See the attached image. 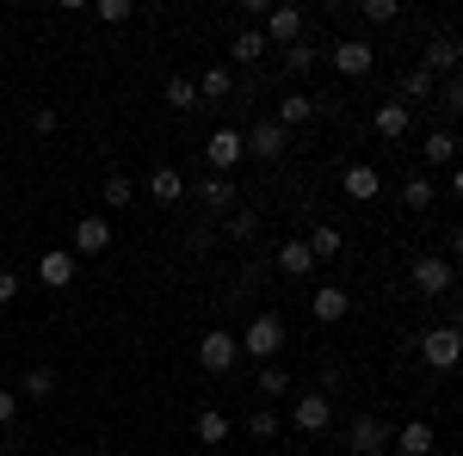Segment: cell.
Masks as SVG:
<instances>
[{"mask_svg":"<svg viewBox=\"0 0 463 456\" xmlns=\"http://www.w3.org/2000/svg\"><path fill=\"white\" fill-rule=\"evenodd\" d=\"M229 235H235V241H260V210H229Z\"/></svg>","mask_w":463,"mask_h":456,"instance_id":"1f68e13d","label":"cell"},{"mask_svg":"<svg viewBox=\"0 0 463 456\" xmlns=\"http://www.w3.org/2000/svg\"><path fill=\"white\" fill-rule=\"evenodd\" d=\"M290 425H297V432H309V438H316V432H327V425H334V401H327V395H297V407H290Z\"/></svg>","mask_w":463,"mask_h":456,"instance_id":"30bf717a","label":"cell"},{"mask_svg":"<svg viewBox=\"0 0 463 456\" xmlns=\"http://www.w3.org/2000/svg\"><path fill=\"white\" fill-rule=\"evenodd\" d=\"M390 438H395V432L377 420V414H353V420H346V451H353V456H377Z\"/></svg>","mask_w":463,"mask_h":456,"instance_id":"8992f818","label":"cell"},{"mask_svg":"<svg viewBox=\"0 0 463 456\" xmlns=\"http://www.w3.org/2000/svg\"><path fill=\"white\" fill-rule=\"evenodd\" d=\"M248 432H253V438H272V432H279V414H272V407H253V414H248Z\"/></svg>","mask_w":463,"mask_h":456,"instance_id":"8d00e7d4","label":"cell"},{"mask_svg":"<svg viewBox=\"0 0 463 456\" xmlns=\"http://www.w3.org/2000/svg\"><path fill=\"white\" fill-rule=\"evenodd\" d=\"M19 395H32V401H50V395H56V370H50V364H32Z\"/></svg>","mask_w":463,"mask_h":456,"instance_id":"f1b7e54d","label":"cell"},{"mask_svg":"<svg viewBox=\"0 0 463 456\" xmlns=\"http://www.w3.org/2000/svg\"><path fill=\"white\" fill-rule=\"evenodd\" d=\"M198 93H204V99H229V93H235V74L229 69H204L198 74Z\"/></svg>","mask_w":463,"mask_h":456,"instance_id":"4dcf8cb0","label":"cell"},{"mask_svg":"<svg viewBox=\"0 0 463 456\" xmlns=\"http://www.w3.org/2000/svg\"><path fill=\"white\" fill-rule=\"evenodd\" d=\"M340 191H346L353 204H371V198L383 191V173H377V167H364V161H353V167L340 173Z\"/></svg>","mask_w":463,"mask_h":456,"instance_id":"4fadbf2b","label":"cell"},{"mask_svg":"<svg viewBox=\"0 0 463 456\" xmlns=\"http://www.w3.org/2000/svg\"><path fill=\"white\" fill-rule=\"evenodd\" d=\"M390 444H395L402 456H432V425H427V420H408V425L390 438Z\"/></svg>","mask_w":463,"mask_h":456,"instance_id":"ffe728a7","label":"cell"},{"mask_svg":"<svg viewBox=\"0 0 463 456\" xmlns=\"http://www.w3.org/2000/svg\"><path fill=\"white\" fill-rule=\"evenodd\" d=\"M235 358H241V340H235V333H222V327H211V333L198 340V370H211V377L235 370Z\"/></svg>","mask_w":463,"mask_h":456,"instance_id":"5b68a950","label":"cell"},{"mask_svg":"<svg viewBox=\"0 0 463 456\" xmlns=\"http://www.w3.org/2000/svg\"><path fill=\"white\" fill-rule=\"evenodd\" d=\"M260 32H266V43H272V50H290V43H303V6H272Z\"/></svg>","mask_w":463,"mask_h":456,"instance_id":"9c48e42d","label":"cell"},{"mask_svg":"<svg viewBox=\"0 0 463 456\" xmlns=\"http://www.w3.org/2000/svg\"><path fill=\"white\" fill-rule=\"evenodd\" d=\"M241 142H248V154H260V161H279V154L290 148V130L279 124V117H260V124H248Z\"/></svg>","mask_w":463,"mask_h":456,"instance_id":"52a82bcc","label":"cell"},{"mask_svg":"<svg viewBox=\"0 0 463 456\" xmlns=\"http://www.w3.org/2000/svg\"><path fill=\"white\" fill-rule=\"evenodd\" d=\"M130 19H137L130 0H99V25H130Z\"/></svg>","mask_w":463,"mask_h":456,"instance_id":"d6a6232c","label":"cell"},{"mask_svg":"<svg viewBox=\"0 0 463 456\" xmlns=\"http://www.w3.org/2000/svg\"><path fill=\"white\" fill-rule=\"evenodd\" d=\"M432 198H439V191H432L427 173H414L408 185H402V204H408V210H432Z\"/></svg>","mask_w":463,"mask_h":456,"instance_id":"f546056e","label":"cell"},{"mask_svg":"<svg viewBox=\"0 0 463 456\" xmlns=\"http://www.w3.org/2000/svg\"><path fill=\"white\" fill-rule=\"evenodd\" d=\"M371 124H377V136L402 142V136H408V124H414V111L402 106V99H383V106H377V117H371Z\"/></svg>","mask_w":463,"mask_h":456,"instance_id":"ac0fdd59","label":"cell"},{"mask_svg":"<svg viewBox=\"0 0 463 456\" xmlns=\"http://www.w3.org/2000/svg\"><path fill=\"white\" fill-rule=\"evenodd\" d=\"M99 204H106V210H130V204H137V185H130L124 173H111L106 191H99Z\"/></svg>","mask_w":463,"mask_h":456,"instance_id":"4316f807","label":"cell"},{"mask_svg":"<svg viewBox=\"0 0 463 456\" xmlns=\"http://www.w3.org/2000/svg\"><path fill=\"white\" fill-rule=\"evenodd\" d=\"M408 278H414V290H420V296H432V302H445V296L458 290V265H451L445 253H420V259L408 265Z\"/></svg>","mask_w":463,"mask_h":456,"instance_id":"7a4b0ae2","label":"cell"},{"mask_svg":"<svg viewBox=\"0 0 463 456\" xmlns=\"http://www.w3.org/2000/svg\"><path fill=\"white\" fill-rule=\"evenodd\" d=\"M266 50H272V43H266V32H260V25H241V37L229 43V56H235V62H260Z\"/></svg>","mask_w":463,"mask_h":456,"instance_id":"cb8c5ba5","label":"cell"},{"mask_svg":"<svg viewBox=\"0 0 463 456\" xmlns=\"http://www.w3.org/2000/svg\"><path fill=\"white\" fill-rule=\"evenodd\" d=\"M327 62H334V74L358 80V74H371V69H377V43H364V37H340V43L327 50Z\"/></svg>","mask_w":463,"mask_h":456,"instance_id":"277c9868","label":"cell"},{"mask_svg":"<svg viewBox=\"0 0 463 456\" xmlns=\"http://www.w3.org/2000/svg\"><path fill=\"white\" fill-rule=\"evenodd\" d=\"M106 247H111V222L106 216H80V222H74V253H93V259H99Z\"/></svg>","mask_w":463,"mask_h":456,"instance_id":"2e32d148","label":"cell"},{"mask_svg":"<svg viewBox=\"0 0 463 456\" xmlns=\"http://www.w3.org/2000/svg\"><path fill=\"white\" fill-rule=\"evenodd\" d=\"M37 284L43 290H69L74 284V247H43L37 253Z\"/></svg>","mask_w":463,"mask_h":456,"instance_id":"ba28073f","label":"cell"},{"mask_svg":"<svg viewBox=\"0 0 463 456\" xmlns=\"http://www.w3.org/2000/svg\"><path fill=\"white\" fill-rule=\"evenodd\" d=\"M148 198H155V204H179V198H185V173H179V167H155V173H148Z\"/></svg>","mask_w":463,"mask_h":456,"instance_id":"d6986e66","label":"cell"},{"mask_svg":"<svg viewBox=\"0 0 463 456\" xmlns=\"http://www.w3.org/2000/svg\"><path fill=\"white\" fill-rule=\"evenodd\" d=\"M161 99H167L174 111H192V106H204V99H198V80H185V74H174V80H167V93H161Z\"/></svg>","mask_w":463,"mask_h":456,"instance_id":"83f0119b","label":"cell"},{"mask_svg":"<svg viewBox=\"0 0 463 456\" xmlns=\"http://www.w3.org/2000/svg\"><path fill=\"white\" fill-rule=\"evenodd\" d=\"M427 99H439V80H432L427 69H408L402 74V106L414 111V106H427Z\"/></svg>","mask_w":463,"mask_h":456,"instance_id":"44dd1931","label":"cell"},{"mask_svg":"<svg viewBox=\"0 0 463 456\" xmlns=\"http://www.w3.org/2000/svg\"><path fill=\"white\" fill-rule=\"evenodd\" d=\"M198 204H204V210H235V185H229L222 173H211L204 185H198Z\"/></svg>","mask_w":463,"mask_h":456,"instance_id":"603a6c76","label":"cell"},{"mask_svg":"<svg viewBox=\"0 0 463 456\" xmlns=\"http://www.w3.org/2000/svg\"><path fill=\"white\" fill-rule=\"evenodd\" d=\"M32 130H37V136H50V130H56V111L37 106V111H32Z\"/></svg>","mask_w":463,"mask_h":456,"instance_id":"b9f144b4","label":"cell"},{"mask_svg":"<svg viewBox=\"0 0 463 456\" xmlns=\"http://www.w3.org/2000/svg\"><path fill=\"white\" fill-rule=\"evenodd\" d=\"M414 346H420V358H427V370H458L463 364V327L439 321V327H427Z\"/></svg>","mask_w":463,"mask_h":456,"instance_id":"6da1fadb","label":"cell"},{"mask_svg":"<svg viewBox=\"0 0 463 456\" xmlns=\"http://www.w3.org/2000/svg\"><path fill=\"white\" fill-rule=\"evenodd\" d=\"M241 351H248L253 364H272V358L285 351V321L279 315H253L248 333H241Z\"/></svg>","mask_w":463,"mask_h":456,"instance_id":"3957f363","label":"cell"},{"mask_svg":"<svg viewBox=\"0 0 463 456\" xmlns=\"http://www.w3.org/2000/svg\"><path fill=\"white\" fill-rule=\"evenodd\" d=\"M285 69L290 74H309V69H316V50H309V43H290V50H285Z\"/></svg>","mask_w":463,"mask_h":456,"instance_id":"e575fe53","label":"cell"},{"mask_svg":"<svg viewBox=\"0 0 463 456\" xmlns=\"http://www.w3.org/2000/svg\"><path fill=\"white\" fill-rule=\"evenodd\" d=\"M420 161H427L432 173H439V167H458V130H432V136L420 142Z\"/></svg>","mask_w":463,"mask_h":456,"instance_id":"e0dca14e","label":"cell"},{"mask_svg":"<svg viewBox=\"0 0 463 456\" xmlns=\"http://www.w3.org/2000/svg\"><path fill=\"white\" fill-rule=\"evenodd\" d=\"M445 247H451L445 259H451V265H463V228H451V241H445Z\"/></svg>","mask_w":463,"mask_h":456,"instance_id":"ee69618b","label":"cell"},{"mask_svg":"<svg viewBox=\"0 0 463 456\" xmlns=\"http://www.w3.org/2000/svg\"><path fill=\"white\" fill-rule=\"evenodd\" d=\"M303 241H309V253H316V259H340V253H346V235H340L334 222H316Z\"/></svg>","mask_w":463,"mask_h":456,"instance_id":"7402d4cb","label":"cell"},{"mask_svg":"<svg viewBox=\"0 0 463 456\" xmlns=\"http://www.w3.org/2000/svg\"><path fill=\"white\" fill-rule=\"evenodd\" d=\"M204 161H211L216 173L229 179V167H241V161H248V142H241V130H216V136L204 142Z\"/></svg>","mask_w":463,"mask_h":456,"instance_id":"8fae6325","label":"cell"},{"mask_svg":"<svg viewBox=\"0 0 463 456\" xmlns=\"http://www.w3.org/2000/svg\"><path fill=\"white\" fill-rule=\"evenodd\" d=\"M445 321H451V327H463V278H458V290L445 296Z\"/></svg>","mask_w":463,"mask_h":456,"instance_id":"60d3db41","label":"cell"},{"mask_svg":"<svg viewBox=\"0 0 463 456\" xmlns=\"http://www.w3.org/2000/svg\"><path fill=\"white\" fill-rule=\"evenodd\" d=\"M272 265H279L285 278H309V272H316V253H309V241H303V235H290V241L272 253Z\"/></svg>","mask_w":463,"mask_h":456,"instance_id":"5bb4252c","label":"cell"},{"mask_svg":"<svg viewBox=\"0 0 463 456\" xmlns=\"http://www.w3.org/2000/svg\"><path fill=\"white\" fill-rule=\"evenodd\" d=\"M192 432H198V444H222V438H229V420H222L216 407H198V420H192Z\"/></svg>","mask_w":463,"mask_h":456,"instance_id":"484cf974","label":"cell"},{"mask_svg":"<svg viewBox=\"0 0 463 456\" xmlns=\"http://www.w3.org/2000/svg\"><path fill=\"white\" fill-rule=\"evenodd\" d=\"M309 117H316V99H309V93H290V99H279V124H285V130H303Z\"/></svg>","mask_w":463,"mask_h":456,"instance_id":"d4e9b609","label":"cell"},{"mask_svg":"<svg viewBox=\"0 0 463 456\" xmlns=\"http://www.w3.org/2000/svg\"><path fill=\"white\" fill-rule=\"evenodd\" d=\"M285 388H290V377L279 364H260V395H285Z\"/></svg>","mask_w":463,"mask_h":456,"instance_id":"d590c367","label":"cell"},{"mask_svg":"<svg viewBox=\"0 0 463 456\" xmlns=\"http://www.w3.org/2000/svg\"><path fill=\"white\" fill-rule=\"evenodd\" d=\"M358 13H364L371 25H395V0H364Z\"/></svg>","mask_w":463,"mask_h":456,"instance_id":"74e56055","label":"cell"},{"mask_svg":"<svg viewBox=\"0 0 463 456\" xmlns=\"http://www.w3.org/2000/svg\"><path fill=\"white\" fill-rule=\"evenodd\" d=\"M272 456H290V451H272Z\"/></svg>","mask_w":463,"mask_h":456,"instance_id":"bcb514c9","label":"cell"},{"mask_svg":"<svg viewBox=\"0 0 463 456\" xmlns=\"http://www.w3.org/2000/svg\"><path fill=\"white\" fill-rule=\"evenodd\" d=\"M439 106L451 111V117L463 111V74H451V80H439Z\"/></svg>","mask_w":463,"mask_h":456,"instance_id":"836d02e7","label":"cell"},{"mask_svg":"<svg viewBox=\"0 0 463 456\" xmlns=\"http://www.w3.org/2000/svg\"><path fill=\"white\" fill-rule=\"evenodd\" d=\"M451 198H463V161L451 167Z\"/></svg>","mask_w":463,"mask_h":456,"instance_id":"f6af8a7d","label":"cell"},{"mask_svg":"<svg viewBox=\"0 0 463 456\" xmlns=\"http://www.w3.org/2000/svg\"><path fill=\"white\" fill-rule=\"evenodd\" d=\"M13 296H19V272H0V309H6Z\"/></svg>","mask_w":463,"mask_h":456,"instance_id":"7bdbcfd3","label":"cell"},{"mask_svg":"<svg viewBox=\"0 0 463 456\" xmlns=\"http://www.w3.org/2000/svg\"><path fill=\"white\" fill-rule=\"evenodd\" d=\"M458 62H463V43H458V37H432L420 69H427L432 80H451V74H458Z\"/></svg>","mask_w":463,"mask_h":456,"instance_id":"7c38bea8","label":"cell"},{"mask_svg":"<svg viewBox=\"0 0 463 456\" xmlns=\"http://www.w3.org/2000/svg\"><path fill=\"white\" fill-rule=\"evenodd\" d=\"M185 247H192V253H211V247H216V228H211V222H198V228L185 235Z\"/></svg>","mask_w":463,"mask_h":456,"instance_id":"f35d334b","label":"cell"},{"mask_svg":"<svg viewBox=\"0 0 463 456\" xmlns=\"http://www.w3.org/2000/svg\"><path fill=\"white\" fill-rule=\"evenodd\" d=\"M13 420H19V395H13V388H0V432H6Z\"/></svg>","mask_w":463,"mask_h":456,"instance_id":"ab89813d","label":"cell"},{"mask_svg":"<svg viewBox=\"0 0 463 456\" xmlns=\"http://www.w3.org/2000/svg\"><path fill=\"white\" fill-rule=\"evenodd\" d=\"M346 309H353V296H346L340 284H321L316 296H309V315H316L321 327H334V321H346Z\"/></svg>","mask_w":463,"mask_h":456,"instance_id":"9a60e30c","label":"cell"}]
</instances>
